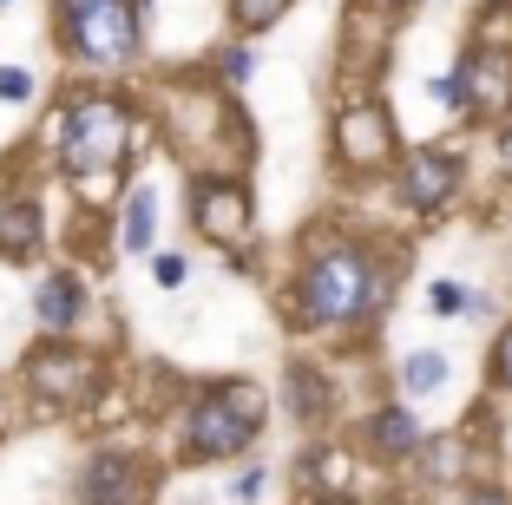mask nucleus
<instances>
[{"label": "nucleus", "mask_w": 512, "mask_h": 505, "mask_svg": "<svg viewBox=\"0 0 512 505\" xmlns=\"http://www.w3.org/2000/svg\"><path fill=\"white\" fill-rule=\"evenodd\" d=\"M368 440H375V453H388V460H407V453H421V420L407 414V407H375V420H368Z\"/></svg>", "instance_id": "ddd939ff"}, {"label": "nucleus", "mask_w": 512, "mask_h": 505, "mask_svg": "<svg viewBox=\"0 0 512 505\" xmlns=\"http://www.w3.org/2000/svg\"><path fill=\"white\" fill-rule=\"evenodd\" d=\"M316 505H355V499H348V492H322Z\"/></svg>", "instance_id": "bb28decb"}, {"label": "nucleus", "mask_w": 512, "mask_h": 505, "mask_svg": "<svg viewBox=\"0 0 512 505\" xmlns=\"http://www.w3.org/2000/svg\"><path fill=\"white\" fill-rule=\"evenodd\" d=\"M493 381L512 387V328H499V342H493Z\"/></svg>", "instance_id": "4be33fe9"}, {"label": "nucleus", "mask_w": 512, "mask_h": 505, "mask_svg": "<svg viewBox=\"0 0 512 505\" xmlns=\"http://www.w3.org/2000/svg\"><path fill=\"white\" fill-rule=\"evenodd\" d=\"M453 79H460V105H467L473 119H506L512 112V46L473 40V53L453 66Z\"/></svg>", "instance_id": "39448f33"}, {"label": "nucleus", "mask_w": 512, "mask_h": 505, "mask_svg": "<svg viewBox=\"0 0 512 505\" xmlns=\"http://www.w3.org/2000/svg\"><path fill=\"white\" fill-rule=\"evenodd\" d=\"M79 499L86 505H145V466L125 460V453H99L79 479Z\"/></svg>", "instance_id": "9d476101"}, {"label": "nucleus", "mask_w": 512, "mask_h": 505, "mask_svg": "<svg viewBox=\"0 0 512 505\" xmlns=\"http://www.w3.org/2000/svg\"><path fill=\"white\" fill-rule=\"evenodd\" d=\"M283 387H289V414H296V420H322V414H329V381H322L309 361H289Z\"/></svg>", "instance_id": "4468645a"}, {"label": "nucleus", "mask_w": 512, "mask_h": 505, "mask_svg": "<svg viewBox=\"0 0 512 505\" xmlns=\"http://www.w3.org/2000/svg\"><path fill=\"white\" fill-rule=\"evenodd\" d=\"M388 505H407V499H388Z\"/></svg>", "instance_id": "cd10ccee"}, {"label": "nucleus", "mask_w": 512, "mask_h": 505, "mask_svg": "<svg viewBox=\"0 0 512 505\" xmlns=\"http://www.w3.org/2000/svg\"><path fill=\"white\" fill-rule=\"evenodd\" d=\"M151 223H158V191H151V184H138L132 197H125V230H119V243L125 250H151Z\"/></svg>", "instance_id": "2eb2a0df"}, {"label": "nucleus", "mask_w": 512, "mask_h": 505, "mask_svg": "<svg viewBox=\"0 0 512 505\" xmlns=\"http://www.w3.org/2000/svg\"><path fill=\"white\" fill-rule=\"evenodd\" d=\"M184 276H191V263H184L178 250H165V256H158V263H151V283H158V289H178Z\"/></svg>", "instance_id": "412c9836"}, {"label": "nucleus", "mask_w": 512, "mask_h": 505, "mask_svg": "<svg viewBox=\"0 0 512 505\" xmlns=\"http://www.w3.org/2000/svg\"><path fill=\"white\" fill-rule=\"evenodd\" d=\"M230 492H237V499H256V492H263V466H250V473H243Z\"/></svg>", "instance_id": "b1692460"}, {"label": "nucleus", "mask_w": 512, "mask_h": 505, "mask_svg": "<svg viewBox=\"0 0 512 505\" xmlns=\"http://www.w3.org/2000/svg\"><path fill=\"white\" fill-rule=\"evenodd\" d=\"M421 473L427 479H453V473H460V466H467V446H460V433H440V440H427L421 446Z\"/></svg>", "instance_id": "f3484780"}, {"label": "nucleus", "mask_w": 512, "mask_h": 505, "mask_svg": "<svg viewBox=\"0 0 512 505\" xmlns=\"http://www.w3.org/2000/svg\"><path fill=\"white\" fill-rule=\"evenodd\" d=\"M224 73L230 79H250V53H243V46H230V53H224Z\"/></svg>", "instance_id": "5701e85b"}, {"label": "nucleus", "mask_w": 512, "mask_h": 505, "mask_svg": "<svg viewBox=\"0 0 512 505\" xmlns=\"http://www.w3.org/2000/svg\"><path fill=\"white\" fill-rule=\"evenodd\" d=\"M60 33L86 66H125L138 53L132 0H60Z\"/></svg>", "instance_id": "7ed1b4c3"}, {"label": "nucleus", "mask_w": 512, "mask_h": 505, "mask_svg": "<svg viewBox=\"0 0 512 505\" xmlns=\"http://www.w3.org/2000/svg\"><path fill=\"white\" fill-rule=\"evenodd\" d=\"M27 381L40 387L46 401H66V407H79L92 394V361L86 355H73V348H33V361H27Z\"/></svg>", "instance_id": "1a4fd4ad"}, {"label": "nucleus", "mask_w": 512, "mask_h": 505, "mask_svg": "<svg viewBox=\"0 0 512 505\" xmlns=\"http://www.w3.org/2000/svg\"><path fill=\"white\" fill-rule=\"evenodd\" d=\"M0 7H7V0H0Z\"/></svg>", "instance_id": "c756f323"}, {"label": "nucleus", "mask_w": 512, "mask_h": 505, "mask_svg": "<svg viewBox=\"0 0 512 505\" xmlns=\"http://www.w3.org/2000/svg\"><path fill=\"white\" fill-rule=\"evenodd\" d=\"M0 256H40V204L33 197H14V204H0Z\"/></svg>", "instance_id": "f8f14e48"}, {"label": "nucleus", "mask_w": 512, "mask_h": 505, "mask_svg": "<svg viewBox=\"0 0 512 505\" xmlns=\"http://www.w3.org/2000/svg\"><path fill=\"white\" fill-rule=\"evenodd\" d=\"M191 217L211 243H250V197H243V184L204 178L191 191Z\"/></svg>", "instance_id": "6e6552de"}, {"label": "nucleus", "mask_w": 512, "mask_h": 505, "mask_svg": "<svg viewBox=\"0 0 512 505\" xmlns=\"http://www.w3.org/2000/svg\"><path fill=\"white\" fill-rule=\"evenodd\" d=\"M125 145H132V112H125L119 99H79L73 112H66L60 125V158L66 171H79V178H92V171H112V164L125 158Z\"/></svg>", "instance_id": "20e7f679"}, {"label": "nucleus", "mask_w": 512, "mask_h": 505, "mask_svg": "<svg viewBox=\"0 0 512 505\" xmlns=\"http://www.w3.org/2000/svg\"><path fill=\"white\" fill-rule=\"evenodd\" d=\"M33 315H40V328H53V335H66V328L86 315V283L79 276H46L40 283V296H33Z\"/></svg>", "instance_id": "9b49d317"}, {"label": "nucleus", "mask_w": 512, "mask_h": 505, "mask_svg": "<svg viewBox=\"0 0 512 505\" xmlns=\"http://www.w3.org/2000/svg\"><path fill=\"white\" fill-rule=\"evenodd\" d=\"M191 505H204V499H191Z\"/></svg>", "instance_id": "c85d7f7f"}, {"label": "nucleus", "mask_w": 512, "mask_h": 505, "mask_svg": "<svg viewBox=\"0 0 512 505\" xmlns=\"http://www.w3.org/2000/svg\"><path fill=\"white\" fill-rule=\"evenodd\" d=\"M499 171H506V178H512V125H506V132H499Z\"/></svg>", "instance_id": "393cba45"}, {"label": "nucleus", "mask_w": 512, "mask_h": 505, "mask_svg": "<svg viewBox=\"0 0 512 505\" xmlns=\"http://www.w3.org/2000/svg\"><path fill=\"white\" fill-rule=\"evenodd\" d=\"M460 505H512V499H506V492H467Z\"/></svg>", "instance_id": "a878e982"}, {"label": "nucleus", "mask_w": 512, "mask_h": 505, "mask_svg": "<svg viewBox=\"0 0 512 505\" xmlns=\"http://www.w3.org/2000/svg\"><path fill=\"white\" fill-rule=\"evenodd\" d=\"M401 387H407V394H434V387H447V355H440V348L407 355L401 361Z\"/></svg>", "instance_id": "dca6fc26"}, {"label": "nucleus", "mask_w": 512, "mask_h": 505, "mask_svg": "<svg viewBox=\"0 0 512 505\" xmlns=\"http://www.w3.org/2000/svg\"><path fill=\"white\" fill-rule=\"evenodd\" d=\"M256 427H263V387L224 381V387H211V394L191 407L184 446H191L197 460H230V453H243V446L256 440Z\"/></svg>", "instance_id": "f03ea898"}, {"label": "nucleus", "mask_w": 512, "mask_h": 505, "mask_svg": "<svg viewBox=\"0 0 512 505\" xmlns=\"http://www.w3.org/2000/svg\"><path fill=\"white\" fill-rule=\"evenodd\" d=\"M335 151H342V164H355V171H381V164L394 158V119L381 99H355L342 105V119H335Z\"/></svg>", "instance_id": "423d86ee"}, {"label": "nucleus", "mask_w": 512, "mask_h": 505, "mask_svg": "<svg viewBox=\"0 0 512 505\" xmlns=\"http://www.w3.org/2000/svg\"><path fill=\"white\" fill-rule=\"evenodd\" d=\"M427 309H434V315H467V309H473V296H467L460 283H447V276H440V283L427 289Z\"/></svg>", "instance_id": "6ab92c4d"}, {"label": "nucleus", "mask_w": 512, "mask_h": 505, "mask_svg": "<svg viewBox=\"0 0 512 505\" xmlns=\"http://www.w3.org/2000/svg\"><path fill=\"white\" fill-rule=\"evenodd\" d=\"M381 302H388V276H375V256L362 243H322L296 283V309L316 328L381 315Z\"/></svg>", "instance_id": "f257e3e1"}, {"label": "nucleus", "mask_w": 512, "mask_h": 505, "mask_svg": "<svg viewBox=\"0 0 512 505\" xmlns=\"http://www.w3.org/2000/svg\"><path fill=\"white\" fill-rule=\"evenodd\" d=\"M33 99V73L27 66H0V105H27Z\"/></svg>", "instance_id": "aec40b11"}, {"label": "nucleus", "mask_w": 512, "mask_h": 505, "mask_svg": "<svg viewBox=\"0 0 512 505\" xmlns=\"http://www.w3.org/2000/svg\"><path fill=\"white\" fill-rule=\"evenodd\" d=\"M460 178H467V164L453 158L447 145H421L401 158V204L407 210H447L460 197Z\"/></svg>", "instance_id": "0eeeda50"}, {"label": "nucleus", "mask_w": 512, "mask_h": 505, "mask_svg": "<svg viewBox=\"0 0 512 505\" xmlns=\"http://www.w3.org/2000/svg\"><path fill=\"white\" fill-rule=\"evenodd\" d=\"M283 14H289V0H230V20H237L243 33H263V27H276Z\"/></svg>", "instance_id": "a211bd4d"}]
</instances>
